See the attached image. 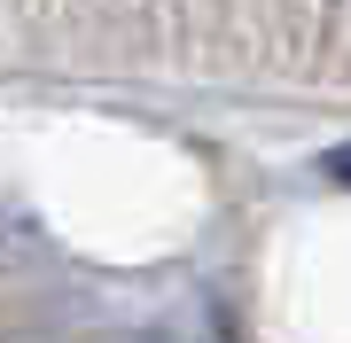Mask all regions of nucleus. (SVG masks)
Returning <instances> with one entry per match:
<instances>
[{
	"label": "nucleus",
	"mask_w": 351,
	"mask_h": 343,
	"mask_svg": "<svg viewBox=\"0 0 351 343\" xmlns=\"http://www.w3.org/2000/svg\"><path fill=\"white\" fill-rule=\"evenodd\" d=\"M328 172H336L343 188H351V149H336V156H328Z\"/></svg>",
	"instance_id": "f257e3e1"
}]
</instances>
